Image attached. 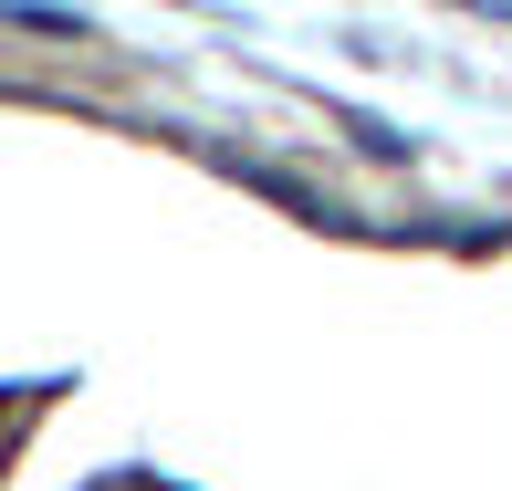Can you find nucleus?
Masks as SVG:
<instances>
[{
    "instance_id": "f257e3e1",
    "label": "nucleus",
    "mask_w": 512,
    "mask_h": 491,
    "mask_svg": "<svg viewBox=\"0 0 512 491\" xmlns=\"http://www.w3.org/2000/svg\"><path fill=\"white\" fill-rule=\"evenodd\" d=\"M460 11H502V21H512V0H460Z\"/></svg>"
}]
</instances>
